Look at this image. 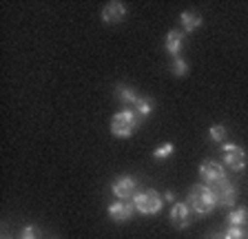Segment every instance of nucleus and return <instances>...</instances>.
Segmentation results:
<instances>
[{"label": "nucleus", "instance_id": "f257e3e1", "mask_svg": "<svg viewBox=\"0 0 248 239\" xmlns=\"http://www.w3.org/2000/svg\"><path fill=\"white\" fill-rule=\"evenodd\" d=\"M186 204L191 206V210L200 217L204 215H211L215 210L217 202H215V195H213V188L206 186V184H195V186L188 191V197H186Z\"/></svg>", "mask_w": 248, "mask_h": 239}, {"label": "nucleus", "instance_id": "f03ea898", "mask_svg": "<svg viewBox=\"0 0 248 239\" xmlns=\"http://www.w3.org/2000/svg\"><path fill=\"white\" fill-rule=\"evenodd\" d=\"M140 124H142V120L138 118V113L133 109H124L115 113L111 120V133L115 137H131Z\"/></svg>", "mask_w": 248, "mask_h": 239}, {"label": "nucleus", "instance_id": "7ed1b4c3", "mask_svg": "<svg viewBox=\"0 0 248 239\" xmlns=\"http://www.w3.org/2000/svg\"><path fill=\"white\" fill-rule=\"evenodd\" d=\"M131 202H133V206H135V213H140V215H157L162 210V206H164L162 195L157 191H153V188L138 191Z\"/></svg>", "mask_w": 248, "mask_h": 239}, {"label": "nucleus", "instance_id": "20e7f679", "mask_svg": "<svg viewBox=\"0 0 248 239\" xmlns=\"http://www.w3.org/2000/svg\"><path fill=\"white\" fill-rule=\"evenodd\" d=\"M222 157H224V166L235 173L244 171V166H246V153H244V149L239 144H224Z\"/></svg>", "mask_w": 248, "mask_h": 239}, {"label": "nucleus", "instance_id": "39448f33", "mask_svg": "<svg viewBox=\"0 0 248 239\" xmlns=\"http://www.w3.org/2000/svg\"><path fill=\"white\" fill-rule=\"evenodd\" d=\"M213 188V195H215V202L217 206H222V208H231L232 204H235V199H237V186L232 182H228V177L226 179H222V182H217Z\"/></svg>", "mask_w": 248, "mask_h": 239}, {"label": "nucleus", "instance_id": "423d86ee", "mask_svg": "<svg viewBox=\"0 0 248 239\" xmlns=\"http://www.w3.org/2000/svg\"><path fill=\"white\" fill-rule=\"evenodd\" d=\"M200 177L206 186H215L217 182L226 179V168L215 160H206V162H202V166H200Z\"/></svg>", "mask_w": 248, "mask_h": 239}, {"label": "nucleus", "instance_id": "0eeeda50", "mask_svg": "<svg viewBox=\"0 0 248 239\" xmlns=\"http://www.w3.org/2000/svg\"><path fill=\"white\" fill-rule=\"evenodd\" d=\"M111 193H113L118 199L129 202V199L135 197V193H138V179H135V177H131V175L118 177V179L111 184Z\"/></svg>", "mask_w": 248, "mask_h": 239}, {"label": "nucleus", "instance_id": "6e6552de", "mask_svg": "<svg viewBox=\"0 0 248 239\" xmlns=\"http://www.w3.org/2000/svg\"><path fill=\"white\" fill-rule=\"evenodd\" d=\"M170 224H173V228L177 230H184L191 226V206L186 202H175L173 204V208H170Z\"/></svg>", "mask_w": 248, "mask_h": 239}, {"label": "nucleus", "instance_id": "1a4fd4ad", "mask_svg": "<svg viewBox=\"0 0 248 239\" xmlns=\"http://www.w3.org/2000/svg\"><path fill=\"white\" fill-rule=\"evenodd\" d=\"M133 213H135L133 202H124V199H118V202L108 204V217L113 219V222H118V224L129 222V219L133 217Z\"/></svg>", "mask_w": 248, "mask_h": 239}, {"label": "nucleus", "instance_id": "9d476101", "mask_svg": "<svg viewBox=\"0 0 248 239\" xmlns=\"http://www.w3.org/2000/svg\"><path fill=\"white\" fill-rule=\"evenodd\" d=\"M126 14H129V9H126V5H122V2H108V5H104L102 9V20L107 22V25H115V22H122L124 18H126Z\"/></svg>", "mask_w": 248, "mask_h": 239}, {"label": "nucleus", "instance_id": "9b49d317", "mask_svg": "<svg viewBox=\"0 0 248 239\" xmlns=\"http://www.w3.org/2000/svg\"><path fill=\"white\" fill-rule=\"evenodd\" d=\"M184 38H186V33L180 31V29H173V31H169V33H166V38H164V49L173 58H180L182 49H184Z\"/></svg>", "mask_w": 248, "mask_h": 239}, {"label": "nucleus", "instance_id": "f8f14e48", "mask_svg": "<svg viewBox=\"0 0 248 239\" xmlns=\"http://www.w3.org/2000/svg\"><path fill=\"white\" fill-rule=\"evenodd\" d=\"M180 22H182V31L191 33V31H195V29L202 27V16L197 14V11H182Z\"/></svg>", "mask_w": 248, "mask_h": 239}, {"label": "nucleus", "instance_id": "ddd939ff", "mask_svg": "<svg viewBox=\"0 0 248 239\" xmlns=\"http://www.w3.org/2000/svg\"><path fill=\"white\" fill-rule=\"evenodd\" d=\"M115 93H118V100L124 104H131V106H135L138 104V100L142 98V95H138V91L131 87H126V84H118L115 87Z\"/></svg>", "mask_w": 248, "mask_h": 239}, {"label": "nucleus", "instance_id": "4468645a", "mask_svg": "<svg viewBox=\"0 0 248 239\" xmlns=\"http://www.w3.org/2000/svg\"><path fill=\"white\" fill-rule=\"evenodd\" d=\"M226 222H228V226H244V224L248 222V210L246 208H231V213H228V217H226Z\"/></svg>", "mask_w": 248, "mask_h": 239}, {"label": "nucleus", "instance_id": "2eb2a0df", "mask_svg": "<svg viewBox=\"0 0 248 239\" xmlns=\"http://www.w3.org/2000/svg\"><path fill=\"white\" fill-rule=\"evenodd\" d=\"M133 111L138 113L140 120H146L151 113H153V100H151V98H144V95H142V98L138 100V104L133 106Z\"/></svg>", "mask_w": 248, "mask_h": 239}, {"label": "nucleus", "instance_id": "dca6fc26", "mask_svg": "<svg viewBox=\"0 0 248 239\" xmlns=\"http://www.w3.org/2000/svg\"><path fill=\"white\" fill-rule=\"evenodd\" d=\"M175 153V144L173 142H166V144H162V146H157L153 151V157L155 160H166V157H170Z\"/></svg>", "mask_w": 248, "mask_h": 239}, {"label": "nucleus", "instance_id": "f3484780", "mask_svg": "<svg viewBox=\"0 0 248 239\" xmlns=\"http://www.w3.org/2000/svg\"><path fill=\"white\" fill-rule=\"evenodd\" d=\"M170 71H173V75H177V78H184L186 73H188V62H186L184 58H175V60H173V69H170Z\"/></svg>", "mask_w": 248, "mask_h": 239}, {"label": "nucleus", "instance_id": "a211bd4d", "mask_svg": "<svg viewBox=\"0 0 248 239\" xmlns=\"http://www.w3.org/2000/svg\"><path fill=\"white\" fill-rule=\"evenodd\" d=\"M208 137H211L213 142H224V137H226V126L224 124H213L211 129H208Z\"/></svg>", "mask_w": 248, "mask_h": 239}, {"label": "nucleus", "instance_id": "6ab92c4d", "mask_svg": "<svg viewBox=\"0 0 248 239\" xmlns=\"http://www.w3.org/2000/svg\"><path fill=\"white\" fill-rule=\"evenodd\" d=\"M20 239H38V228L36 226H31V224H27L25 228H22V233H20Z\"/></svg>", "mask_w": 248, "mask_h": 239}, {"label": "nucleus", "instance_id": "aec40b11", "mask_svg": "<svg viewBox=\"0 0 248 239\" xmlns=\"http://www.w3.org/2000/svg\"><path fill=\"white\" fill-rule=\"evenodd\" d=\"M164 202H170V204H175V202H177L175 193H173V191H166V195H164Z\"/></svg>", "mask_w": 248, "mask_h": 239}, {"label": "nucleus", "instance_id": "412c9836", "mask_svg": "<svg viewBox=\"0 0 248 239\" xmlns=\"http://www.w3.org/2000/svg\"><path fill=\"white\" fill-rule=\"evenodd\" d=\"M206 239H226V237H224V233H217L215 230V233H208Z\"/></svg>", "mask_w": 248, "mask_h": 239}, {"label": "nucleus", "instance_id": "4be33fe9", "mask_svg": "<svg viewBox=\"0 0 248 239\" xmlns=\"http://www.w3.org/2000/svg\"><path fill=\"white\" fill-rule=\"evenodd\" d=\"M2 239H11V237H9V235H5V237H2Z\"/></svg>", "mask_w": 248, "mask_h": 239}]
</instances>
